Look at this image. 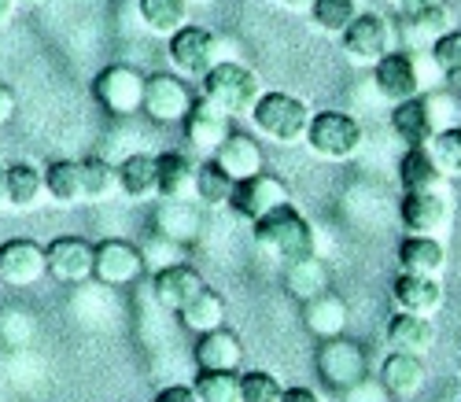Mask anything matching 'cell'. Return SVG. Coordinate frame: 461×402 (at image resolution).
<instances>
[{
  "label": "cell",
  "instance_id": "6da1fadb",
  "mask_svg": "<svg viewBox=\"0 0 461 402\" xmlns=\"http://www.w3.org/2000/svg\"><path fill=\"white\" fill-rule=\"evenodd\" d=\"M251 229H255V244L262 251H270L281 266L306 259V255H318V233H314L311 218L292 204H281L277 211L258 218Z\"/></svg>",
  "mask_w": 461,
  "mask_h": 402
},
{
  "label": "cell",
  "instance_id": "7a4b0ae2",
  "mask_svg": "<svg viewBox=\"0 0 461 402\" xmlns=\"http://www.w3.org/2000/svg\"><path fill=\"white\" fill-rule=\"evenodd\" d=\"M447 126H457V104L447 93H420L413 100L392 104V130L395 137L413 148V144H429L436 133H443Z\"/></svg>",
  "mask_w": 461,
  "mask_h": 402
},
{
  "label": "cell",
  "instance_id": "3957f363",
  "mask_svg": "<svg viewBox=\"0 0 461 402\" xmlns=\"http://www.w3.org/2000/svg\"><path fill=\"white\" fill-rule=\"evenodd\" d=\"M432 74H439V70H436L429 52L392 49L380 63H373V86L388 104H402V100H413L420 93H429Z\"/></svg>",
  "mask_w": 461,
  "mask_h": 402
},
{
  "label": "cell",
  "instance_id": "277c9868",
  "mask_svg": "<svg viewBox=\"0 0 461 402\" xmlns=\"http://www.w3.org/2000/svg\"><path fill=\"white\" fill-rule=\"evenodd\" d=\"M262 78L258 70H251L248 63L240 59H221L218 67H211L203 78H200V96L211 100L218 111H225L229 118L237 114H251V107L258 104L262 96Z\"/></svg>",
  "mask_w": 461,
  "mask_h": 402
},
{
  "label": "cell",
  "instance_id": "5b68a950",
  "mask_svg": "<svg viewBox=\"0 0 461 402\" xmlns=\"http://www.w3.org/2000/svg\"><path fill=\"white\" fill-rule=\"evenodd\" d=\"M311 104L285 93V89H270V93H262L258 104L251 107V123L255 130L266 137V141H274V144H303L306 141V130H311Z\"/></svg>",
  "mask_w": 461,
  "mask_h": 402
},
{
  "label": "cell",
  "instance_id": "8992f818",
  "mask_svg": "<svg viewBox=\"0 0 461 402\" xmlns=\"http://www.w3.org/2000/svg\"><path fill=\"white\" fill-rule=\"evenodd\" d=\"M306 148H311L318 159H329V163H348L355 159L366 144V126L351 111H314L311 130H306Z\"/></svg>",
  "mask_w": 461,
  "mask_h": 402
},
{
  "label": "cell",
  "instance_id": "52a82bcc",
  "mask_svg": "<svg viewBox=\"0 0 461 402\" xmlns=\"http://www.w3.org/2000/svg\"><path fill=\"white\" fill-rule=\"evenodd\" d=\"M314 366H318V377L332 388V391H348L355 388L358 380L369 377V354L362 343L348 340V336H332V340H321L318 351H314Z\"/></svg>",
  "mask_w": 461,
  "mask_h": 402
},
{
  "label": "cell",
  "instance_id": "ba28073f",
  "mask_svg": "<svg viewBox=\"0 0 461 402\" xmlns=\"http://www.w3.org/2000/svg\"><path fill=\"white\" fill-rule=\"evenodd\" d=\"M399 218H402V229L406 233H417V236H439L450 229L454 222V199H450V188H410L402 192L399 199Z\"/></svg>",
  "mask_w": 461,
  "mask_h": 402
},
{
  "label": "cell",
  "instance_id": "9c48e42d",
  "mask_svg": "<svg viewBox=\"0 0 461 402\" xmlns=\"http://www.w3.org/2000/svg\"><path fill=\"white\" fill-rule=\"evenodd\" d=\"M167 52H170V63L188 74V78H203L211 67H218L225 59V41L207 30V26H196L188 23L181 26L174 37H167Z\"/></svg>",
  "mask_w": 461,
  "mask_h": 402
},
{
  "label": "cell",
  "instance_id": "30bf717a",
  "mask_svg": "<svg viewBox=\"0 0 461 402\" xmlns=\"http://www.w3.org/2000/svg\"><path fill=\"white\" fill-rule=\"evenodd\" d=\"M339 45L351 63L373 67L395 49V26L380 12H358V19L339 33Z\"/></svg>",
  "mask_w": 461,
  "mask_h": 402
},
{
  "label": "cell",
  "instance_id": "8fae6325",
  "mask_svg": "<svg viewBox=\"0 0 461 402\" xmlns=\"http://www.w3.org/2000/svg\"><path fill=\"white\" fill-rule=\"evenodd\" d=\"M144 86H148V78L130 67V63H111L96 74V82H93V96L96 104L107 111V114H137L144 107Z\"/></svg>",
  "mask_w": 461,
  "mask_h": 402
},
{
  "label": "cell",
  "instance_id": "7c38bea8",
  "mask_svg": "<svg viewBox=\"0 0 461 402\" xmlns=\"http://www.w3.org/2000/svg\"><path fill=\"white\" fill-rule=\"evenodd\" d=\"M281 204H292V199H288V185H285V178H277L270 170L237 181L233 185V196H229V211H233L237 218H244V222H251V225L258 218H266L270 211H277Z\"/></svg>",
  "mask_w": 461,
  "mask_h": 402
},
{
  "label": "cell",
  "instance_id": "4fadbf2b",
  "mask_svg": "<svg viewBox=\"0 0 461 402\" xmlns=\"http://www.w3.org/2000/svg\"><path fill=\"white\" fill-rule=\"evenodd\" d=\"M196 96H192L188 82L177 74H148V86H144V114L151 123H185V114L192 111Z\"/></svg>",
  "mask_w": 461,
  "mask_h": 402
},
{
  "label": "cell",
  "instance_id": "5bb4252c",
  "mask_svg": "<svg viewBox=\"0 0 461 402\" xmlns=\"http://www.w3.org/2000/svg\"><path fill=\"white\" fill-rule=\"evenodd\" d=\"M144 273V248L130 244V240H100L96 244V262H93V277L107 288L119 285H133V280Z\"/></svg>",
  "mask_w": 461,
  "mask_h": 402
},
{
  "label": "cell",
  "instance_id": "9a60e30c",
  "mask_svg": "<svg viewBox=\"0 0 461 402\" xmlns=\"http://www.w3.org/2000/svg\"><path fill=\"white\" fill-rule=\"evenodd\" d=\"M45 262H49V277L59 285H82L93 277V262H96V244L82 236H56L45 248Z\"/></svg>",
  "mask_w": 461,
  "mask_h": 402
},
{
  "label": "cell",
  "instance_id": "2e32d148",
  "mask_svg": "<svg viewBox=\"0 0 461 402\" xmlns=\"http://www.w3.org/2000/svg\"><path fill=\"white\" fill-rule=\"evenodd\" d=\"M49 273V262H45V248L37 240H26V236H15V240H5L0 244V280L5 285H37Z\"/></svg>",
  "mask_w": 461,
  "mask_h": 402
},
{
  "label": "cell",
  "instance_id": "e0dca14e",
  "mask_svg": "<svg viewBox=\"0 0 461 402\" xmlns=\"http://www.w3.org/2000/svg\"><path fill=\"white\" fill-rule=\"evenodd\" d=\"M207 288V280L196 266L188 262H170V266H159L156 277H151V296H156V303L163 310H181L185 303H192L200 292Z\"/></svg>",
  "mask_w": 461,
  "mask_h": 402
},
{
  "label": "cell",
  "instance_id": "ac0fdd59",
  "mask_svg": "<svg viewBox=\"0 0 461 402\" xmlns=\"http://www.w3.org/2000/svg\"><path fill=\"white\" fill-rule=\"evenodd\" d=\"M392 299L399 310H410V314H439L443 303H447V288H443V277H420V273H395L392 280Z\"/></svg>",
  "mask_w": 461,
  "mask_h": 402
},
{
  "label": "cell",
  "instance_id": "d6986e66",
  "mask_svg": "<svg viewBox=\"0 0 461 402\" xmlns=\"http://www.w3.org/2000/svg\"><path fill=\"white\" fill-rule=\"evenodd\" d=\"M185 141L196 148L200 155H214L221 144H225V137L233 133L229 130V114L225 111H218L211 100H203V96H196V104H192V111L185 114Z\"/></svg>",
  "mask_w": 461,
  "mask_h": 402
},
{
  "label": "cell",
  "instance_id": "ffe728a7",
  "mask_svg": "<svg viewBox=\"0 0 461 402\" xmlns=\"http://www.w3.org/2000/svg\"><path fill=\"white\" fill-rule=\"evenodd\" d=\"M192 358H196V370H221V373H237L244 366V343L233 329H214L196 336V347H192Z\"/></svg>",
  "mask_w": 461,
  "mask_h": 402
},
{
  "label": "cell",
  "instance_id": "44dd1931",
  "mask_svg": "<svg viewBox=\"0 0 461 402\" xmlns=\"http://www.w3.org/2000/svg\"><path fill=\"white\" fill-rule=\"evenodd\" d=\"M380 384L392 391V398H413L425 391L429 384V366L420 354H406V351H392L380 366Z\"/></svg>",
  "mask_w": 461,
  "mask_h": 402
},
{
  "label": "cell",
  "instance_id": "7402d4cb",
  "mask_svg": "<svg viewBox=\"0 0 461 402\" xmlns=\"http://www.w3.org/2000/svg\"><path fill=\"white\" fill-rule=\"evenodd\" d=\"M399 270L402 273H420V277H443L447 270V248L439 236H417V233H406L399 240Z\"/></svg>",
  "mask_w": 461,
  "mask_h": 402
},
{
  "label": "cell",
  "instance_id": "603a6c76",
  "mask_svg": "<svg viewBox=\"0 0 461 402\" xmlns=\"http://www.w3.org/2000/svg\"><path fill=\"white\" fill-rule=\"evenodd\" d=\"M214 163L233 178V181H244V178H255L266 170V155H262V144L248 133H229L225 144L211 155Z\"/></svg>",
  "mask_w": 461,
  "mask_h": 402
},
{
  "label": "cell",
  "instance_id": "cb8c5ba5",
  "mask_svg": "<svg viewBox=\"0 0 461 402\" xmlns=\"http://www.w3.org/2000/svg\"><path fill=\"white\" fill-rule=\"evenodd\" d=\"M384 336H388L392 351H406V354H420V358H425V354L436 347V325H432V317L410 314V310L392 314Z\"/></svg>",
  "mask_w": 461,
  "mask_h": 402
},
{
  "label": "cell",
  "instance_id": "d4e9b609",
  "mask_svg": "<svg viewBox=\"0 0 461 402\" xmlns=\"http://www.w3.org/2000/svg\"><path fill=\"white\" fill-rule=\"evenodd\" d=\"M348 303H343L336 292H321L314 299L303 303V325L306 333H314L318 340H332V336H343V329H348Z\"/></svg>",
  "mask_w": 461,
  "mask_h": 402
},
{
  "label": "cell",
  "instance_id": "484cf974",
  "mask_svg": "<svg viewBox=\"0 0 461 402\" xmlns=\"http://www.w3.org/2000/svg\"><path fill=\"white\" fill-rule=\"evenodd\" d=\"M281 277H285V288H288L299 303H306V299H314V296L329 292V285H332L329 266H325L321 255H306V259L285 262V273H281Z\"/></svg>",
  "mask_w": 461,
  "mask_h": 402
},
{
  "label": "cell",
  "instance_id": "4316f807",
  "mask_svg": "<svg viewBox=\"0 0 461 402\" xmlns=\"http://www.w3.org/2000/svg\"><path fill=\"white\" fill-rule=\"evenodd\" d=\"M159 163V196L163 199H196V163L185 151H163Z\"/></svg>",
  "mask_w": 461,
  "mask_h": 402
},
{
  "label": "cell",
  "instance_id": "83f0119b",
  "mask_svg": "<svg viewBox=\"0 0 461 402\" xmlns=\"http://www.w3.org/2000/svg\"><path fill=\"white\" fill-rule=\"evenodd\" d=\"M119 192L130 199H151L159 196V163L156 155L133 151L119 163Z\"/></svg>",
  "mask_w": 461,
  "mask_h": 402
},
{
  "label": "cell",
  "instance_id": "f1b7e54d",
  "mask_svg": "<svg viewBox=\"0 0 461 402\" xmlns=\"http://www.w3.org/2000/svg\"><path fill=\"white\" fill-rule=\"evenodd\" d=\"M399 185H402V192H410V188H443L447 185V174L436 167L429 144H413V148L402 151V159H399Z\"/></svg>",
  "mask_w": 461,
  "mask_h": 402
},
{
  "label": "cell",
  "instance_id": "f546056e",
  "mask_svg": "<svg viewBox=\"0 0 461 402\" xmlns=\"http://www.w3.org/2000/svg\"><path fill=\"white\" fill-rule=\"evenodd\" d=\"M177 317H181V325H185L192 336L214 333V329H221V325H225V296H221V292H214V288L207 285L196 299L185 303V306L177 310Z\"/></svg>",
  "mask_w": 461,
  "mask_h": 402
},
{
  "label": "cell",
  "instance_id": "4dcf8cb0",
  "mask_svg": "<svg viewBox=\"0 0 461 402\" xmlns=\"http://www.w3.org/2000/svg\"><path fill=\"white\" fill-rule=\"evenodd\" d=\"M200 211L192 207V199H163V207L156 211V229L167 236L170 244H185V240L200 236Z\"/></svg>",
  "mask_w": 461,
  "mask_h": 402
},
{
  "label": "cell",
  "instance_id": "1f68e13d",
  "mask_svg": "<svg viewBox=\"0 0 461 402\" xmlns=\"http://www.w3.org/2000/svg\"><path fill=\"white\" fill-rule=\"evenodd\" d=\"M45 192L52 204L59 207H74L78 199H86V188H82V163L78 159H52L45 167Z\"/></svg>",
  "mask_w": 461,
  "mask_h": 402
},
{
  "label": "cell",
  "instance_id": "d6a6232c",
  "mask_svg": "<svg viewBox=\"0 0 461 402\" xmlns=\"http://www.w3.org/2000/svg\"><path fill=\"white\" fill-rule=\"evenodd\" d=\"M137 12H140V23L151 33L174 37L181 26H188L192 5H188V0H137Z\"/></svg>",
  "mask_w": 461,
  "mask_h": 402
},
{
  "label": "cell",
  "instance_id": "836d02e7",
  "mask_svg": "<svg viewBox=\"0 0 461 402\" xmlns=\"http://www.w3.org/2000/svg\"><path fill=\"white\" fill-rule=\"evenodd\" d=\"M45 199V170L33 163H12L8 167V207L30 211Z\"/></svg>",
  "mask_w": 461,
  "mask_h": 402
},
{
  "label": "cell",
  "instance_id": "e575fe53",
  "mask_svg": "<svg viewBox=\"0 0 461 402\" xmlns=\"http://www.w3.org/2000/svg\"><path fill=\"white\" fill-rule=\"evenodd\" d=\"M82 188H86L89 204H104V199H111L119 192V167L107 163L104 155L82 159Z\"/></svg>",
  "mask_w": 461,
  "mask_h": 402
},
{
  "label": "cell",
  "instance_id": "d590c367",
  "mask_svg": "<svg viewBox=\"0 0 461 402\" xmlns=\"http://www.w3.org/2000/svg\"><path fill=\"white\" fill-rule=\"evenodd\" d=\"M233 178H229L214 159H207V163H200L196 170V204L203 207H229V196H233Z\"/></svg>",
  "mask_w": 461,
  "mask_h": 402
},
{
  "label": "cell",
  "instance_id": "8d00e7d4",
  "mask_svg": "<svg viewBox=\"0 0 461 402\" xmlns=\"http://www.w3.org/2000/svg\"><path fill=\"white\" fill-rule=\"evenodd\" d=\"M358 0H314L311 5V23L321 30V33H332L339 37L355 19H358Z\"/></svg>",
  "mask_w": 461,
  "mask_h": 402
},
{
  "label": "cell",
  "instance_id": "74e56055",
  "mask_svg": "<svg viewBox=\"0 0 461 402\" xmlns=\"http://www.w3.org/2000/svg\"><path fill=\"white\" fill-rule=\"evenodd\" d=\"M196 395L200 402H240V373H221V370H200L196 373Z\"/></svg>",
  "mask_w": 461,
  "mask_h": 402
},
{
  "label": "cell",
  "instance_id": "f35d334b",
  "mask_svg": "<svg viewBox=\"0 0 461 402\" xmlns=\"http://www.w3.org/2000/svg\"><path fill=\"white\" fill-rule=\"evenodd\" d=\"M429 151L447 178H461V126H447L443 133H436L429 141Z\"/></svg>",
  "mask_w": 461,
  "mask_h": 402
},
{
  "label": "cell",
  "instance_id": "ab89813d",
  "mask_svg": "<svg viewBox=\"0 0 461 402\" xmlns=\"http://www.w3.org/2000/svg\"><path fill=\"white\" fill-rule=\"evenodd\" d=\"M429 56H432V63H436V70L443 78H454V82H461V30L457 26H450L443 37H436Z\"/></svg>",
  "mask_w": 461,
  "mask_h": 402
},
{
  "label": "cell",
  "instance_id": "60d3db41",
  "mask_svg": "<svg viewBox=\"0 0 461 402\" xmlns=\"http://www.w3.org/2000/svg\"><path fill=\"white\" fill-rule=\"evenodd\" d=\"M285 388L274 373L266 370H248L240 373V402H281Z\"/></svg>",
  "mask_w": 461,
  "mask_h": 402
},
{
  "label": "cell",
  "instance_id": "b9f144b4",
  "mask_svg": "<svg viewBox=\"0 0 461 402\" xmlns=\"http://www.w3.org/2000/svg\"><path fill=\"white\" fill-rule=\"evenodd\" d=\"M343 402H392V391L380 384V377H376V380L366 377V380H358L355 388L343 391Z\"/></svg>",
  "mask_w": 461,
  "mask_h": 402
},
{
  "label": "cell",
  "instance_id": "7bdbcfd3",
  "mask_svg": "<svg viewBox=\"0 0 461 402\" xmlns=\"http://www.w3.org/2000/svg\"><path fill=\"white\" fill-rule=\"evenodd\" d=\"M151 402H200V395L192 384H167L163 391H156Z\"/></svg>",
  "mask_w": 461,
  "mask_h": 402
},
{
  "label": "cell",
  "instance_id": "ee69618b",
  "mask_svg": "<svg viewBox=\"0 0 461 402\" xmlns=\"http://www.w3.org/2000/svg\"><path fill=\"white\" fill-rule=\"evenodd\" d=\"M395 5H399V15H402V19H413V15H425V12L447 8L450 0H395Z\"/></svg>",
  "mask_w": 461,
  "mask_h": 402
},
{
  "label": "cell",
  "instance_id": "f6af8a7d",
  "mask_svg": "<svg viewBox=\"0 0 461 402\" xmlns=\"http://www.w3.org/2000/svg\"><path fill=\"white\" fill-rule=\"evenodd\" d=\"M12 114H15V89L12 86H0V130L12 123Z\"/></svg>",
  "mask_w": 461,
  "mask_h": 402
},
{
  "label": "cell",
  "instance_id": "bcb514c9",
  "mask_svg": "<svg viewBox=\"0 0 461 402\" xmlns=\"http://www.w3.org/2000/svg\"><path fill=\"white\" fill-rule=\"evenodd\" d=\"M281 402H325V398H321L314 388H303V384H295V388H285Z\"/></svg>",
  "mask_w": 461,
  "mask_h": 402
},
{
  "label": "cell",
  "instance_id": "7dc6e473",
  "mask_svg": "<svg viewBox=\"0 0 461 402\" xmlns=\"http://www.w3.org/2000/svg\"><path fill=\"white\" fill-rule=\"evenodd\" d=\"M15 8H19V5H15V0H0V30H5V26L12 23V15H15Z\"/></svg>",
  "mask_w": 461,
  "mask_h": 402
},
{
  "label": "cell",
  "instance_id": "c3c4849f",
  "mask_svg": "<svg viewBox=\"0 0 461 402\" xmlns=\"http://www.w3.org/2000/svg\"><path fill=\"white\" fill-rule=\"evenodd\" d=\"M8 204V167H0V207Z\"/></svg>",
  "mask_w": 461,
  "mask_h": 402
},
{
  "label": "cell",
  "instance_id": "681fc988",
  "mask_svg": "<svg viewBox=\"0 0 461 402\" xmlns=\"http://www.w3.org/2000/svg\"><path fill=\"white\" fill-rule=\"evenodd\" d=\"M281 5H285V8H292V12H311L314 0H281Z\"/></svg>",
  "mask_w": 461,
  "mask_h": 402
},
{
  "label": "cell",
  "instance_id": "f907efd6",
  "mask_svg": "<svg viewBox=\"0 0 461 402\" xmlns=\"http://www.w3.org/2000/svg\"><path fill=\"white\" fill-rule=\"evenodd\" d=\"M15 5H41V0H15Z\"/></svg>",
  "mask_w": 461,
  "mask_h": 402
},
{
  "label": "cell",
  "instance_id": "816d5d0a",
  "mask_svg": "<svg viewBox=\"0 0 461 402\" xmlns=\"http://www.w3.org/2000/svg\"><path fill=\"white\" fill-rule=\"evenodd\" d=\"M457 370H461V351H457Z\"/></svg>",
  "mask_w": 461,
  "mask_h": 402
},
{
  "label": "cell",
  "instance_id": "f5cc1de1",
  "mask_svg": "<svg viewBox=\"0 0 461 402\" xmlns=\"http://www.w3.org/2000/svg\"><path fill=\"white\" fill-rule=\"evenodd\" d=\"M457 402H461V398H457Z\"/></svg>",
  "mask_w": 461,
  "mask_h": 402
}]
</instances>
